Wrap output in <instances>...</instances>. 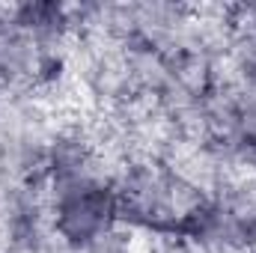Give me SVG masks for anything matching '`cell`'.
Listing matches in <instances>:
<instances>
[{"instance_id": "6da1fadb", "label": "cell", "mask_w": 256, "mask_h": 253, "mask_svg": "<svg viewBox=\"0 0 256 253\" xmlns=\"http://www.w3.org/2000/svg\"><path fill=\"white\" fill-rule=\"evenodd\" d=\"M116 202L122 226L152 236H191L212 206L161 161H131L116 182Z\"/></svg>"}, {"instance_id": "7a4b0ae2", "label": "cell", "mask_w": 256, "mask_h": 253, "mask_svg": "<svg viewBox=\"0 0 256 253\" xmlns=\"http://www.w3.org/2000/svg\"><path fill=\"white\" fill-rule=\"evenodd\" d=\"M51 236L72 248H90L120 226L116 188L90 176H51Z\"/></svg>"}, {"instance_id": "3957f363", "label": "cell", "mask_w": 256, "mask_h": 253, "mask_svg": "<svg viewBox=\"0 0 256 253\" xmlns=\"http://www.w3.org/2000/svg\"><path fill=\"white\" fill-rule=\"evenodd\" d=\"M131 39L167 60L194 51V21L188 3H131Z\"/></svg>"}, {"instance_id": "277c9868", "label": "cell", "mask_w": 256, "mask_h": 253, "mask_svg": "<svg viewBox=\"0 0 256 253\" xmlns=\"http://www.w3.org/2000/svg\"><path fill=\"white\" fill-rule=\"evenodd\" d=\"M161 164L185 185L200 190L206 200H214L220 185V152L212 143L191 140V137H176L167 152L161 155Z\"/></svg>"}, {"instance_id": "5b68a950", "label": "cell", "mask_w": 256, "mask_h": 253, "mask_svg": "<svg viewBox=\"0 0 256 253\" xmlns=\"http://www.w3.org/2000/svg\"><path fill=\"white\" fill-rule=\"evenodd\" d=\"M236 102H238L242 146L256 152V78H248L242 86H236Z\"/></svg>"}, {"instance_id": "8992f818", "label": "cell", "mask_w": 256, "mask_h": 253, "mask_svg": "<svg viewBox=\"0 0 256 253\" xmlns=\"http://www.w3.org/2000/svg\"><path fill=\"white\" fill-rule=\"evenodd\" d=\"M48 242H51V236H36V232H27V236H21L12 248L6 253H51L48 248Z\"/></svg>"}]
</instances>
